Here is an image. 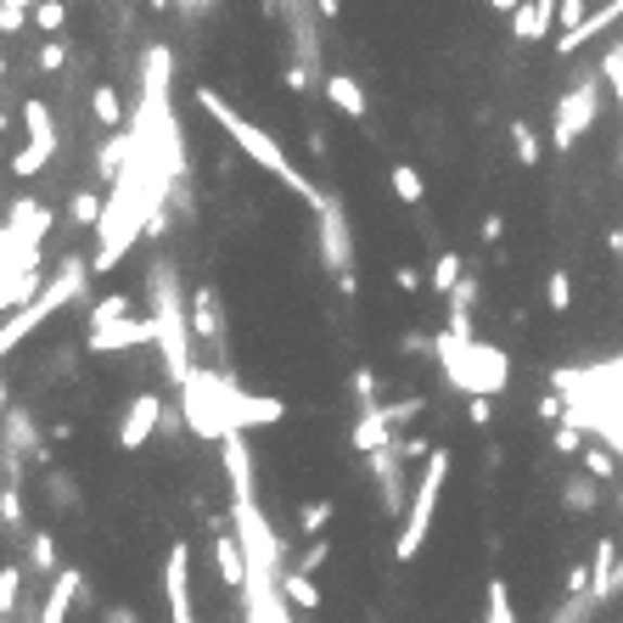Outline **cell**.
I'll return each mask as SVG.
<instances>
[{
  "instance_id": "38",
  "label": "cell",
  "mask_w": 623,
  "mask_h": 623,
  "mask_svg": "<svg viewBox=\"0 0 623 623\" xmlns=\"http://www.w3.org/2000/svg\"><path fill=\"white\" fill-rule=\"evenodd\" d=\"M568 506H573V511H589V506H596V488H589V483H568Z\"/></svg>"
},
{
  "instance_id": "8",
  "label": "cell",
  "mask_w": 623,
  "mask_h": 623,
  "mask_svg": "<svg viewBox=\"0 0 623 623\" xmlns=\"http://www.w3.org/2000/svg\"><path fill=\"white\" fill-rule=\"evenodd\" d=\"M596 107H601V90H596V79H584V85H573V96L562 107H556V129H550V147H573L589 124H596Z\"/></svg>"
},
{
  "instance_id": "16",
  "label": "cell",
  "mask_w": 623,
  "mask_h": 623,
  "mask_svg": "<svg viewBox=\"0 0 623 623\" xmlns=\"http://www.w3.org/2000/svg\"><path fill=\"white\" fill-rule=\"evenodd\" d=\"M214 562H219V578H225V584H242V578H247V550H242L237 529L214 539Z\"/></svg>"
},
{
  "instance_id": "43",
  "label": "cell",
  "mask_w": 623,
  "mask_h": 623,
  "mask_svg": "<svg viewBox=\"0 0 623 623\" xmlns=\"http://www.w3.org/2000/svg\"><path fill=\"white\" fill-rule=\"evenodd\" d=\"M539 416H545V421H562L568 410H562V399H539Z\"/></svg>"
},
{
  "instance_id": "9",
  "label": "cell",
  "mask_w": 623,
  "mask_h": 623,
  "mask_svg": "<svg viewBox=\"0 0 623 623\" xmlns=\"http://www.w3.org/2000/svg\"><path fill=\"white\" fill-rule=\"evenodd\" d=\"M163 601H169V623H196L191 618V550L175 545L163 562Z\"/></svg>"
},
{
  "instance_id": "27",
  "label": "cell",
  "mask_w": 623,
  "mask_h": 623,
  "mask_svg": "<svg viewBox=\"0 0 623 623\" xmlns=\"http://www.w3.org/2000/svg\"><path fill=\"white\" fill-rule=\"evenodd\" d=\"M90 107H96V118H102L107 129H118V118H124V107H118V90H96V96H90Z\"/></svg>"
},
{
  "instance_id": "20",
  "label": "cell",
  "mask_w": 623,
  "mask_h": 623,
  "mask_svg": "<svg viewBox=\"0 0 623 623\" xmlns=\"http://www.w3.org/2000/svg\"><path fill=\"white\" fill-rule=\"evenodd\" d=\"M281 589H287V601H292V607H304V612L320 607V589H315L309 573H281Z\"/></svg>"
},
{
  "instance_id": "37",
  "label": "cell",
  "mask_w": 623,
  "mask_h": 623,
  "mask_svg": "<svg viewBox=\"0 0 623 623\" xmlns=\"http://www.w3.org/2000/svg\"><path fill=\"white\" fill-rule=\"evenodd\" d=\"M35 62H40V68H46V74H56V68H62V62H68V51H62V46H56V40H46V46H40V56H35Z\"/></svg>"
},
{
  "instance_id": "5",
  "label": "cell",
  "mask_w": 623,
  "mask_h": 623,
  "mask_svg": "<svg viewBox=\"0 0 623 623\" xmlns=\"http://www.w3.org/2000/svg\"><path fill=\"white\" fill-rule=\"evenodd\" d=\"M444 483H449V449H433L428 455V472H421L416 495H410L405 529H399V539H393V556H399V562H416V550L428 545V529H433L438 500H444Z\"/></svg>"
},
{
  "instance_id": "25",
  "label": "cell",
  "mask_w": 623,
  "mask_h": 623,
  "mask_svg": "<svg viewBox=\"0 0 623 623\" xmlns=\"http://www.w3.org/2000/svg\"><path fill=\"white\" fill-rule=\"evenodd\" d=\"M393 196H399V203H421V175L410 169V163L393 169Z\"/></svg>"
},
{
  "instance_id": "46",
  "label": "cell",
  "mask_w": 623,
  "mask_h": 623,
  "mask_svg": "<svg viewBox=\"0 0 623 623\" xmlns=\"http://www.w3.org/2000/svg\"><path fill=\"white\" fill-rule=\"evenodd\" d=\"M203 7H214V0H180V12H203Z\"/></svg>"
},
{
  "instance_id": "44",
  "label": "cell",
  "mask_w": 623,
  "mask_h": 623,
  "mask_svg": "<svg viewBox=\"0 0 623 623\" xmlns=\"http://www.w3.org/2000/svg\"><path fill=\"white\" fill-rule=\"evenodd\" d=\"M488 7H495V12H506V17H517V12H522V0H488Z\"/></svg>"
},
{
  "instance_id": "42",
  "label": "cell",
  "mask_w": 623,
  "mask_h": 623,
  "mask_svg": "<svg viewBox=\"0 0 623 623\" xmlns=\"http://www.w3.org/2000/svg\"><path fill=\"white\" fill-rule=\"evenodd\" d=\"M393 281H399L405 292H416V287H421V270H410V265H405V270H393Z\"/></svg>"
},
{
  "instance_id": "24",
  "label": "cell",
  "mask_w": 623,
  "mask_h": 623,
  "mask_svg": "<svg viewBox=\"0 0 623 623\" xmlns=\"http://www.w3.org/2000/svg\"><path fill=\"white\" fill-rule=\"evenodd\" d=\"M124 309H129V298H124V292H107V298L90 309V332H96V326H113V320H124Z\"/></svg>"
},
{
  "instance_id": "34",
  "label": "cell",
  "mask_w": 623,
  "mask_h": 623,
  "mask_svg": "<svg viewBox=\"0 0 623 623\" xmlns=\"http://www.w3.org/2000/svg\"><path fill=\"white\" fill-rule=\"evenodd\" d=\"M326 517H332V500L304 506V517H298V522H304V534H320V529H326Z\"/></svg>"
},
{
  "instance_id": "41",
  "label": "cell",
  "mask_w": 623,
  "mask_h": 623,
  "mask_svg": "<svg viewBox=\"0 0 623 623\" xmlns=\"http://www.w3.org/2000/svg\"><path fill=\"white\" fill-rule=\"evenodd\" d=\"M500 231H506V219L488 214V219H483V242H500Z\"/></svg>"
},
{
  "instance_id": "32",
  "label": "cell",
  "mask_w": 623,
  "mask_h": 623,
  "mask_svg": "<svg viewBox=\"0 0 623 623\" xmlns=\"http://www.w3.org/2000/svg\"><path fill=\"white\" fill-rule=\"evenodd\" d=\"M488 416H495V393H472V399H467V421H472V428H488Z\"/></svg>"
},
{
  "instance_id": "7",
  "label": "cell",
  "mask_w": 623,
  "mask_h": 623,
  "mask_svg": "<svg viewBox=\"0 0 623 623\" xmlns=\"http://www.w3.org/2000/svg\"><path fill=\"white\" fill-rule=\"evenodd\" d=\"M23 124H28V147L12 157V175L17 180H35L40 169H46V163L56 157V118H51V107L40 102V96H28V102H23Z\"/></svg>"
},
{
  "instance_id": "21",
  "label": "cell",
  "mask_w": 623,
  "mask_h": 623,
  "mask_svg": "<svg viewBox=\"0 0 623 623\" xmlns=\"http://www.w3.org/2000/svg\"><path fill=\"white\" fill-rule=\"evenodd\" d=\"M483 623H517V612H511V589L495 578L488 584V601H483Z\"/></svg>"
},
{
  "instance_id": "18",
  "label": "cell",
  "mask_w": 623,
  "mask_h": 623,
  "mask_svg": "<svg viewBox=\"0 0 623 623\" xmlns=\"http://www.w3.org/2000/svg\"><path fill=\"white\" fill-rule=\"evenodd\" d=\"M129 152H136V129H124V136H113V141L102 147V157H96V169H102V180H118V175H124Z\"/></svg>"
},
{
  "instance_id": "40",
  "label": "cell",
  "mask_w": 623,
  "mask_h": 623,
  "mask_svg": "<svg viewBox=\"0 0 623 623\" xmlns=\"http://www.w3.org/2000/svg\"><path fill=\"white\" fill-rule=\"evenodd\" d=\"M320 562H326V539H309V550L298 556V573H315Z\"/></svg>"
},
{
  "instance_id": "22",
  "label": "cell",
  "mask_w": 623,
  "mask_h": 623,
  "mask_svg": "<svg viewBox=\"0 0 623 623\" xmlns=\"http://www.w3.org/2000/svg\"><path fill=\"white\" fill-rule=\"evenodd\" d=\"M455 287H461V253H444L438 265H433V292H444V298H449Z\"/></svg>"
},
{
  "instance_id": "48",
  "label": "cell",
  "mask_w": 623,
  "mask_h": 623,
  "mask_svg": "<svg viewBox=\"0 0 623 623\" xmlns=\"http://www.w3.org/2000/svg\"><path fill=\"white\" fill-rule=\"evenodd\" d=\"M0 7H35V0H0Z\"/></svg>"
},
{
  "instance_id": "47",
  "label": "cell",
  "mask_w": 623,
  "mask_h": 623,
  "mask_svg": "<svg viewBox=\"0 0 623 623\" xmlns=\"http://www.w3.org/2000/svg\"><path fill=\"white\" fill-rule=\"evenodd\" d=\"M107 623H136V612H124V607H118V612H107Z\"/></svg>"
},
{
  "instance_id": "13",
  "label": "cell",
  "mask_w": 623,
  "mask_h": 623,
  "mask_svg": "<svg viewBox=\"0 0 623 623\" xmlns=\"http://www.w3.org/2000/svg\"><path fill=\"white\" fill-rule=\"evenodd\" d=\"M393 428H399V421H393V410H387V405H371L366 416H359V428L348 433V444L371 455V449H382V444H393Z\"/></svg>"
},
{
  "instance_id": "15",
  "label": "cell",
  "mask_w": 623,
  "mask_h": 623,
  "mask_svg": "<svg viewBox=\"0 0 623 623\" xmlns=\"http://www.w3.org/2000/svg\"><path fill=\"white\" fill-rule=\"evenodd\" d=\"M550 23H556V0H522V12L511 17L517 40H545Z\"/></svg>"
},
{
  "instance_id": "19",
  "label": "cell",
  "mask_w": 623,
  "mask_h": 623,
  "mask_svg": "<svg viewBox=\"0 0 623 623\" xmlns=\"http://www.w3.org/2000/svg\"><path fill=\"white\" fill-rule=\"evenodd\" d=\"M191 332L196 338H219V298H214L208 287L196 292V304H191Z\"/></svg>"
},
{
  "instance_id": "6",
  "label": "cell",
  "mask_w": 623,
  "mask_h": 623,
  "mask_svg": "<svg viewBox=\"0 0 623 623\" xmlns=\"http://www.w3.org/2000/svg\"><path fill=\"white\" fill-rule=\"evenodd\" d=\"M315 214H320V265H326V276H332L343 292H354V237H348V214H343L338 196H326Z\"/></svg>"
},
{
  "instance_id": "35",
  "label": "cell",
  "mask_w": 623,
  "mask_h": 623,
  "mask_svg": "<svg viewBox=\"0 0 623 623\" xmlns=\"http://www.w3.org/2000/svg\"><path fill=\"white\" fill-rule=\"evenodd\" d=\"M556 17H562V28H578L589 17V7H584V0H556Z\"/></svg>"
},
{
  "instance_id": "4",
  "label": "cell",
  "mask_w": 623,
  "mask_h": 623,
  "mask_svg": "<svg viewBox=\"0 0 623 623\" xmlns=\"http://www.w3.org/2000/svg\"><path fill=\"white\" fill-rule=\"evenodd\" d=\"M237 382L225 377V371H208V366H196L186 382H180V410H186V428L196 438H225V433H237Z\"/></svg>"
},
{
  "instance_id": "45",
  "label": "cell",
  "mask_w": 623,
  "mask_h": 623,
  "mask_svg": "<svg viewBox=\"0 0 623 623\" xmlns=\"http://www.w3.org/2000/svg\"><path fill=\"white\" fill-rule=\"evenodd\" d=\"M315 7H320V17H338V12H343L338 0H315Z\"/></svg>"
},
{
  "instance_id": "23",
  "label": "cell",
  "mask_w": 623,
  "mask_h": 623,
  "mask_svg": "<svg viewBox=\"0 0 623 623\" xmlns=\"http://www.w3.org/2000/svg\"><path fill=\"white\" fill-rule=\"evenodd\" d=\"M511 147L522 157V169H534V163H539V136H534L529 124H511Z\"/></svg>"
},
{
  "instance_id": "2",
  "label": "cell",
  "mask_w": 623,
  "mask_h": 623,
  "mask_svg": "<svg viewBox=\"0 0 623 623\" xmlns=\"http://www.w3.org/2000/svg\"><path fill=\"white\" fill-rule=\"evenodd\" d=\"M147 292H152V326H157V354H163V366H169V382L180 387L196 366H191V320L180 309V281L169 265H152L147 276Z\"/></svg>"
},
{
  "instance_id": "36",
  "label": "cell",
  "mask_w": 623,
  "mask_h": 623,
  "mask_svg": "<svg viewBox=\"0 0 623 623\" xmlns=\"http://www.w3.org/2000/svg\"><path fill=\"white\" fill-rule=\"evenodd\" d=\"M556 449H562V455L584 449V428H578V421H568V428H556Z\"/></svg>"
},
{
  "instance_id": "14",
  "label": "cell",
  "mask_w": 623,
  "mask_h": 623,
  "mask_svg": "<svg viewBox=\"0 0 623 623\" xmlns=\"http://www.w3.org/2000/svg\"><path fill=\"white\" fill-rule=\"evenodd\" d=\"M589 596H596V601H612V596H618V545H612V539H596V562H589Z\"/></svg>"
},
{
  "instance_id": "50",
  "label": "cell",
  "mask_w": 623,
  "mask_h": 623,
  "mask_svg": "<svg viewBox=\"0 0 623 623\" xmlns=\"http://www.w3.org/2000/svg\"><path fill=\"white\" fill-rule=\"evenodd\" d=\"M0 74H7V56H0Z\"/></svg>"
},
{
  "instance_id": "17",
  "label": "cell",
  "mask_w": 623,
  "mask_h": 623,
  "mask_svg": "<svg viewBox=\"0 0 623 623\" xmlns=\"http://www.w3.org/2000/svg\"><path fill=\"white\" fill-rule=\"evenodd\" d=\"M320 85H326V96H332V107H338V113H348V118H366V90H359L348 74H326Z\"/></svg>"
},
{
  "instance_id": "39",
  "label": "cell",
  "mask_w": 623,
  "mask_h": 623,
  "mask_svg": "<svg viewBox=\"0 0 623 623\" xmlns=\"http://www.w3.org/2000/svg\"><path fill=\"white\" fill-rule=\"evenodd\" d=\"M28 23V7H0V35H17Z\"/></svg>"
},
{
  "instance_id": "31",
  "label": "cell",
  "mask_w": 623,
  "mask_h": 623,
  "mask_svg": "<svg viewBox=\"0 0 623 623\" xmlns=\"http://www.w3.org/2000/svg\"><path fill=\"white\" fill-rule=\"evenodd\" d=\"M584 472H589V478H612V472H618L612 449H601V444H596V449H584Z\"/></svg>"
},
{
  "instance_id": "29",
  "label": "cell",
  "mask_w": 623,
  "mask_h": 623,
  "mask_svg": "<svg viewBox=\"0 0 623 623\" xmlns=\"http://www.w3.org/2000/svg\"><path fill=\"white\" fill-rule=\"evenodd\" d=\"M545 304H550L556 315H562V309L573 304V281H568V270H556V276H550V287H545Z\"/></svg>"
},
{
  "instance_id": "11",
  "label": "cell",
  "mask_w": 623,
  "mask_h": 623,
  "mask_svg": "<svg viewBox=\"0 0 623 623\" xmlns=\"http://www.w3.org/2000/svg\"><path fill=\"white\" fill-rule=\"evenodd\" d=\"M141 343H157V326L152 320H113V326H96V332H90V354L141 348Z\"/></svg>"
},
{
  "instance_id": "49",
  "label": "cell",
  "mask_w": 623,
  "mask_h": 623,
  "mask_svg": "<svg viewBox=\"0 0 623 623\" xmlns=\"http://www.w3.org/2000/svg\"><path fill=\"white\" fill-rule=\"evenodd\" d=\"M152 7H157V12H163V7H175V0H152Z\"/></svg>"
},
{
  "instance_id": "51",
  "label": "cell",
  "mask_w": 623,
  "mask_h": 623,
  "mask_svg": "<svg viewBox=\"0 0 623 623\" xmlns=\"http://www.w3.org/2000/svg\"><path fill=\"white\" fill-rule=\"evenodd\" d=\"M0 129H7V113H0Z\"/></svg>"
},
{
  "instance_id": "1",
  "label": "cell",
  "mask_w": 623,
  "mask_h": 623,
  "mask_svg": "<svg viewBox=\"0 0 623 623\" xmlns=\"http://www.w3.org/2000/svg\"><path fill=\"white\" fill-rule=\"evenodd\" d=\"M196 107H203V113H208V118L225 129V136H231V141H237V147H242V152L258 163V169H265V175H276V180H281L292 196H298V203H309V208H320V203H326V191H320V186H309V175H304V169H298V163H292L287 152H281V141H270L258 124H247V118H242L231 102H225L219 90H208V85H203V90H196Z\"/></svg>"
},
{
  "instance_id": "26",
  "label": "cell",
  "mask_w": 623,
  "mask_h": 623,
  "mask_svg": "<svg viewBox=\"0 0 623 623\" xmlns=\"http://www.w3.org/2000/svg\"><path fill=\"white\" fill-rule=\"evenodd\" d=\"M17 596H23V568L12 562V568H0V612H12Z\"/></svg>"
},
{
  "instance_id": "12",
  "label": "cell",
  "mask_w": 623,
  "mask_h": 623,
  "mask_svg": "<svg viewBox=\"0 0 623 623\" xmlns=\"http://www.w3.org/2000/svg\"><path fill=\"white\" fill-rule=\"evenodd\" d=\"M618 23H623V0H607V7H601V12H589L578 28H562V40H556V51H562V56H573L578 46H589L596 35H607V28H618Z\"/></svg>"
},
{
  "instance_id": "10",
  "label": "cell",
  "mask_w": 623,
  "mask_h": 623,
  "mask_svg": "<svg viewBox=\"0 0 623 623\" xmlns=\"http://www.w3.org/2000/svg\"><path fill=\"white\" fill-rule=\"evenodd\" d=\"M157 421H163V399L157 393H141L118 421V449H147V438L157 433Z\"/></svg>"
},
{
  "instance_id": "30",
  "label": "cell",
  "mask_w": 623,
  "mask_h": 623,
  "mask_svg": "<svg viewBox=\"0 0 623 623\" xmlns=\"http://www.w3.org/2000/svg\"><path fill=\"white\" fill-rule=\"evenodd\" d=\"M102 208H107V203H102V196H90V191H79V196H74V219H79V225H90V231H96V219H102Z\"/></svg>"
},
{
  "instance_id": "33",
  "label": "cell",
  "mask_w": 623,
  "mask_h": 623,
  "mask_svg": "<svg viewBox=\"0 0 623 623\" xmlns=\"http://www.w3.org/2000/svg\"><path fill=\"white\" fill-rule=\"evenodd\" d=\"M35 568H40V573H62V568H56V545H51V534H35Z\"/></svg>"
},
{
  "instance_id": "28",
  "label": "cell",
  "mask_w": 623,
  "mask_h": 623,
  "mask_svg": "<svg viewBox=\"0 0 623 623\" xmlns=\"http://www.w3.org/2000/svg\"><path fill=\"white\" fill-rule=\"evenodd\" d=\"M35 23L46 28V35H56V28L68 23V7H62V0H35Z\"/></svg>"
},
{
  "instance_id": "3",
  "label": "cell",
  "mask_w": 623,
  "mask_h": 623,
  "mask_svg": "<svg viewBox=\"0 0 623 623\" xmlns=\"http://www.w3.org/2000/svg\"><path fill=\"white\" fill-rule=\"evenodd\" d=\"M433 354L444 359V377L461 393H500L511 382V359L495 343H478V338H461V332H438Z\"/></svg>"
}]
</instances>
